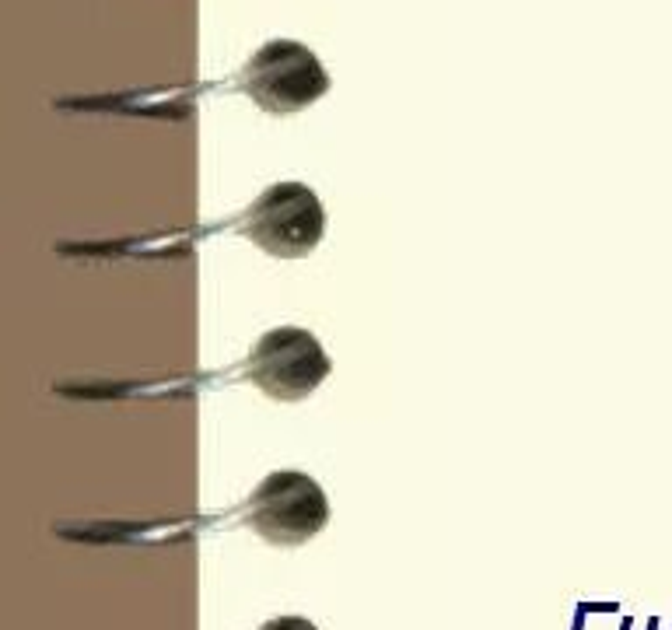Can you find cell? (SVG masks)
<instances>
[{
	"instance_id": "obj_1",
	"label": "cell",
	"mask_w": 672,
	"mask_h": 630,
	"mask_svg": "<svg viewBox=\"0 0 672 630\" xmlns=\"http://www.w3.org/2000/svg\"><path fill=\"white\" fill-rule=\"evenodd\" d=\"M242 518L266 543L301 546L326 529L329 497L315 476L301 469H273L245 497Z\"/></svg>"
},
{
	"instance_id": "obj_2",
	"label": "cell",
	"mask_w": 672,
	"mask_h": 630,
	"mask_svg": "<svg viewBox=\"0 0 672 630\" xmlns=\"http://www.w3.org/2000/svg\"><path fill=\"white\" fill-rule=\"evenodd\" d=\"M238 88L270 116H294L329 91L322 60L298 39H270L238 70Z\"/></svg>"
},
{
	"instance_id": "obj_3",
	"label": "cell",
	"mask_w": 672,
	"mask_h": 630,
	"mask_svg": "<svg viewBox=\"0 0 672 630\" xmlns=\"http://www.w3.org/2000/svg\"><path fill=\"white\" fill-rule=\"evenodd\" d=\"M242 235L273 259H301L315 252L326 231V210L305 182H273L242 214Z\"/></svg>"
},
{
	"instance_id": "obj_4",
	"label": "cell",
	"mask_w": 672,
	"mask_h": 630,
	"mask_svg": "<svg viewBox=\"0 0 672 630\" xmlns=\"http://www.w3.org/2000/svg\"><path fill=\"white\" fill-rule=\"evenodd\" d=\"M329 354L315 333L301 326H273L252 343L245 357V378L256 385L263 396L294 403L305 399L326 382L329 375Z\"/></svg>"
},
{
	"instance_id": "obj_5",
	"label": "cell",
	"mask_w": 672,
	"mask_h": 630,
	"mask_svg": "<svg viewBox=\"0 0 672 630\" xmlns=\"http://www.w3.org/2000/svg\"><path fill=\"white\" fill-rule=\"evenodd\" d=\"M259 630H319V627L312 620H305V616L287 613V616H270Z\"/></svg>"
}]
</instances>
